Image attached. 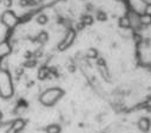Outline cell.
Masks as SVG:
<instances>
[{"mask_svg": "<svg viewBox=\"0 0 151 133\" xmlns=\"http://www.w3.org/2000/svg\"><path fill=\"white\" fill-rule=\"evenodd\" d=\"M105 133H151V101L118 114Z\"/></svg>", "mask_w": 151, "mask_h": 133, "instance_id": "cell-1", "label": "cell"}, {"mask_svg": "<svg viewBox=\"0 0 151 133\" xmlns=\"http://www.w3.org/2000/svg\"><path fill=\"white\" fill-rule=\"evenodd\" d=\"M37 23L39 24V25H46L47 23H48V17L46 16V14H44V13H40L38 17H37Z\"/></svg>", "mask_w": 151, "mask_h": 133, "instance_id": "cell-2", "label": "cell"}, {"mask_svg": "<svg viewBox=\"0 0 151 133\" xmlns=\"http://www.w3.org/2000/svg\"><path fill=\"white\" fill-rule=\"evenodd\" d=\"M3 4H4L5 7H11L12 6V0H4Z\"/></svg>", "mask_w": 151, "mask_h": 133, "instance_id": "cell-3", "label": "cell"}, {"mask_svg": "<svg viewBox=\"0 0 151 133\" xmlns=\"http://www.w3.org/2000/svg\"><path fill=\"white\" fill-rule=\"evenodd\" d=\"M3 1H4V0H0V3H3Z\"/></svg>", "mask_w": 151, "mask_h": 133, "instance_id": "cell-4", "label": "cell"}]
</instances>
